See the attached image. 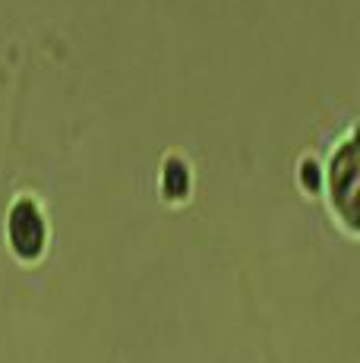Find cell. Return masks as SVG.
<instances>
[{"mask_svg": "<svg viewBox=\"0 0 360 363\" xmlns=\"http://www.w3.org/2000/svg\"><path fill=\"white\" fill-rule=\"evenodd\" d=\"M0 240L19 269H38L51 256L54 225L45 199L35 190H16L0 215Z\"/></svg>", "mask_w": 360, "mask_h": 363, "instance_id": "7a4b0ae2", "label": "cell"}, {"mask_svg": "<svg viewBox=\"0 0 360 363\" xmlns=\"http://www.w3.org/2000/svg\"><path fill=\"white\" fill-rule=\"evenodd\" d=\"M325 164V186H322V208L335 231L344 240H360V145L357 127L348 123L329 149L322 152Z\"/></svg>", "mask_w": 360, "mask_h": 363, "instance_id": "6da1fadb", "label": "cell"}, {"mask_svg": "<svg viewBox=\"0 0 360 363\" xmlns=\"http://www.w3.org/2000/svg\"><path fill=\"white\" fill-rule=\"evenodd\" d=\"M291 180H294L297 193L310 202L322 199V186H325V164H322V152L316 149H303L300 155L294 158V167H291Z\"/></svg>", "mask_w": 360, "mask_h": 363, "instance_id": "277c9868", "label": "cell"}, {"mask_svg": "<svg viewBox=\"0 0 360 363\" xmlns=\"http://www.w3.org/2000/svg\"><path fill=\"white\" fill-rule=\"evenodd\" d=\"M199 171L184 149H164L155 164V196L168 208H186L196 199Z\"/></svg>", "mask_w": 360, "mask_h": 363, "instance_id": "3957f363", "label": "cell"}]
</instances>
